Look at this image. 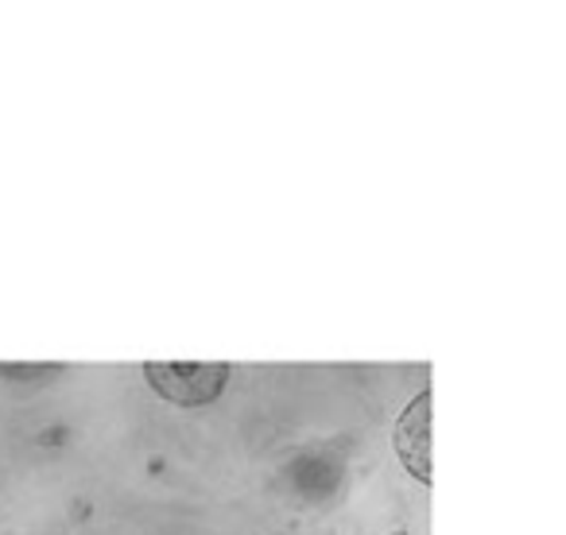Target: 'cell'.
<instances>
[{
  "instance_id": "6da1fadb",
  "label": "cell",
  "mask_w": 566,
  "mask_h": 535,
  "mask_svg": "<svg viewBox=\"0 0 566 535\" xmlns=\"http://www.w3.org/2000/svg\"><path fill=\"white\" fill-rule=\"evenodd\" d=\"M144 377L164 400L179 408L213 403L229 385V365H144Z\"/></svg>"
},
{
  "instance_id": "7a4b0ae2",
  "label": "cell",
  "mask_w": 566,
  "mask_h": 535,
  "mask_svg": "<svg viewBox=\"0 0 566 535\" xmlns=\"http://www.w3.org/2000/svg\"><path fill=\"white\" fill-rule=\"evenodd\" d=\"M396 454L419 481H431V392H419L396 423Z\"/></svg>"
}]
</instances>
